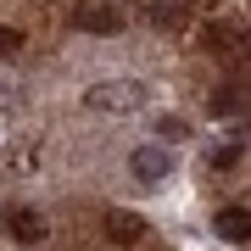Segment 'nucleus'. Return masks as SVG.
Instances as JSON below:
<instances>
[{"label": "nucleus", "mask_w": 251, "mask_h": 251, "mask_svg": "<svg viewBox=\"0 0 251 251\" xmlns=\"http://www.w3.org/2000/svg\"><path fill=\"white\" fill-rule=\"evenodd\" d=\"M84 106H95V112H134V106H145V84H134V78L95 84V90L84 95Z\"/></svg>", "instance_id": "nucleus-1"}, {"label": "nucleus", "mask_w": 251, "mask_h": 251, "mask_svg": "<svg viewBox=\"0 0 251 251\" xmlns=\"http://www.w3.org/2000/svg\"><path fill=\"white\" fill-rule=\"evenodd\" d=\"M6 234H11V240H23V246H34V240H45V234H50V224L34 212V206H11V212H6Z\"/></svg>", "instance_id": "nucleus-2"}, {"label": "nucleus", "mask_w": 251, "mask_h": 251, "mask_svg": "<svg viewBox=\"0 0 251 251\" xmlns=\"http://www.w3.org/2000/svg\"><path fill=\"white\" fill-rule=\"evenodd\" d=\"M73 23H78L84 34H117V28H123V11L100 6V0H84V6L73 11Z\"/></svg>", "instance_id": "nucleus-3"}, {"label": "nucleus", "mask_w": 251, "mask_h": 251, "mask_svg": "<svg viewBox=\"0 0 251 251\" xmlns=\"http://www.w3.org/2000/svg\"><path fill=\"white\" fill-rule=\"evenodd\" d=\"M128 168H134V179H145V184H162L173 173V162H168V151L162 145H140L134 156H128Z\"/></svg>", "instance_id": "nucleus-4"}, {"label": "nucleus", "mask_w": 251, "mask_h": 251, "mask_svg": "<svg viewBox=\"0 0 251 251\" xmlns=\"http://www.w3.org/2000/svg\"><path fill=\"white\" fill-rule=\"evenodd\" d=\"M212 229L224 234L229 246H246L251 240V212H246V206H218V212H212Z\"/></svg>", "instance_id": "nucleus-5"}, {"label": "nucleus", "mask_w": 251, "mask_h": 251, "mask_svg": "<svg viewBox=\"0 0 251 251\" xmlns=\"http://www.w3.org/2000/svg\"><path fill=\"white\" fill-rule=\"evenodd\" d=\"M206 50H218V56H229V62H240L246 56V34L234 23H218V28H206V39H201Z\"/></svg>", "instance_id": "nucleus-6"}, {"label": "nucleus", "mask_w": 251, "mask_h": 251, "mask_svg": "<svg viewBox=\"0 0 251 251\" xmlns=\"http://www.w3.org/2000/svg\"><path fill=\"white\" fill-rule=\"evenodd\" d=\"M106 234H112L117 246H134L140 234H145V218H134V212H112V218H106Z\"/></svg>", "instance_id": "nucleus-7"}, {"label": "nucleus", "mask_w": 251, "mask_h": 251, "mask_svg": "<svg viewBox=\"0 0 251 251\" xmlns=\"http://www.w3.org/2000/svg\"><path fill=\"white\" fill-rule=\"evenodd\" d=\"M151 17H156V28H184V6H179V0H162Z\"/></svg>", "instance_id": "nucleus-8"}, {"label": "nucleus", "mask_w": 251, "mask_h": 251, "mask_svg": "<svg viewBox=\"0 0 251 251\" xmlns=\"http://www.w3.org/2000/svg\"><path fill=\"white\" fill-rule=\"evenodd\" d=\"M240 162V145H212L206 151V168H234Z\"/></svg>", "instance_id": "nucleus-9"}, {"label": "nucleus", "mask_w": 251, "mask_h": 251, "mask_svg": "<svg viewBox=\"0 0 251 251\" xmlns=\"http://www.w3.org/2000/svg\"><path fill=\"white\" fill-rule=\"evenodd\" d=\"M156 134H162V140H184V134H190V123H184V117H162Z\"/></svg>", "instance_id": "nucleus-10"}, {"label": "nucleus", "mask_w": 251, "mask_h": 251, "mask_svg": "<svg viewBox=\"0 0 251 251\" xmlns=\"http://www.w3.org/2000/svg\"><path fill=\"white\" fill-rule=\"evenodd\" d=\"M17 45H23V34H17V28H0V56H11Z\"/></svg>", "instance_id": "nucleus-11"}]
</instances>
